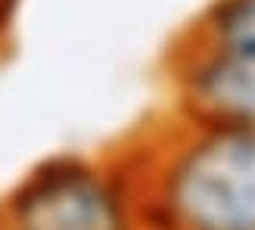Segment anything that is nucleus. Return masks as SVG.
<instances>
[{"mask_svg":"<svg viewBox=\"0 0 255 230\" xmlns=\"http://www.w3.org/2000/svg\"><path fill=\"white\" fill-rule=\"evenodd\" d=\"M125 146L140 177L146 227L255 230V134L162 112Z\"/></svg>","mask_w":255,"mask_h":230,"instance_id":"nucleus-1","label":"nucleus"},{"mask_svg":"<svg viewBox=\"0 0 255 230\" xmlns=\"http://www.w3.org/2000/svg\"><path fill=\"white\" fill-rule=\"evenodd\" d=\"M184 31L202 41L255 50V0H206Z\"/></svg>","mask_w":255,"mask_h":230,"instance_id":"nucleus-4","label":"nucleus"},{"mask_svg":"<svg viewBox=\"0 0 255 230\" xmlns=\"http://www.w3.org/2000/svg\"><path fill=\"white\" fill-rule=\"evenodd\" d=\"M146 230H159V227H146Z\"/></svg>","mask_w":255,"mask_h":230,"instance_id":"nucleus-6","label":"nucleus"},{"mask_svg":"<svg viewBox=\"0 0 255 230\" xmlns=\"http://www.w3.org/2000/svg\"><path fill=\"white\" fill-rule=\"evenodd\" d=\"M0 230H146L128 146L56 149L31 162L0 193Z\"/></svg>","mask_w":255,"mask_h":230,"instance_id":"nucleus-2","label":"nucleus"},{"mask_svg":"<svg viewBox=\"0 0 255 230\" xmlns=\"http://www.w3.org/2000/svg\"><path fill=\"white\" fill-rule=\"evenodd\" d=\"M19 12H22V0H0V53H6L16 41Z\"/></svg>","mask_w":255,"mask_h":230,"instance_id":"nucleus-5","label":"nucleus"},{"mask_svg":"<svg viewBox=\"0 0 255 230\" xmlns=\"http://www.w3.org/2000/svg\"><path fill=\"white\" fill-rule=\"evenodd\" d=\"M165 112L181 121L255 134V50L177 31L162 59Z\"/></svg>","mask_w":255,"mask_h":230,"instance_id":"nucleus-3","label":"nucleus"}]
</instances>
